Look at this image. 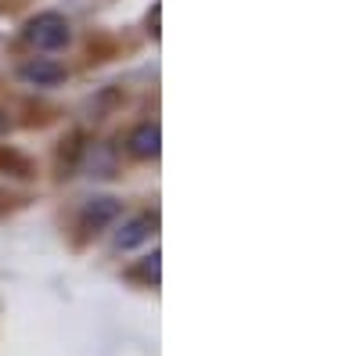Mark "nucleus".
<instances>
[{
	"instance_id": "nucleus-1",
	"label": "nucleus",
	"mask_w": 360,
	"mask_h": 356,
	"mask_svg": "<svg viewBox=\"0 0 360 356\" xmlns=\"http://www.w3.org/2000/svg\"><path fill=\"white\" fill-rule=\"evenodd\" d=\"M25 40L33 44L37 51H58V47H65L69 44V22L62 15H37L33 22L25 25Z\"/></svg>"
},
{
	"instance_id": "nucleus-2",
	"label": "nucleus",
	"mask_w": 360,
	"mask_h": 356,
	"mask_svg": "<svg viewBox=\"0 0 360 356\" xmlns=\"http://www.w3.org/2000/svg\"><path fill=\"white\" fill-rule=\"evenodd\" d=\"M152 234H155V216L141 213V216H134V220L123 223V230L115 234V245H119V249H137V245H144Z\"/></svg>"
},
{
	"instance_id": "nucleus-3",
	"label": "nucleus",
	"mask_w": 360,
	"mask_h": 356,
	"mask_svg": "<svg viewBox=\"0 0 360 356\" xmlns=\"http://www.w3.org/2000/svg\"><path fill=\"white\" fill-rule=\"evenodd\" d=\"M22 79L25 83H37V86H58V83L65 79V69L47 62V58H37V62L22 65Z\"/></svg>"
},
{
	"instance_id": "nucleus-4",
	"label": "nucleus",
	"mask_w": 360,
	"mask_h": 356,
	"mask_svg": "<svg viewBox=\"0 0 360 356\" xmlns=\"http://www.w3.org/2000/svg\"><path fill=\"white\" fill-rule=\"evenodd\" d=\"M119 216V202L115 198H90L86 202V209H83V223L86 227H105V223H112Z\"/></svg>"
},
{
	"instance_id": "nucleus-5",
	"label": "nucleus",
	"mask_w": 360,
	"mask_h": 356,
	"mask_svg": "<svg viewBox=\"0 0 360 356\" xmlns=\"http://www.w3.org/2000/svg\"><path fill=\"white\" fill-rule=\"evenodd\" d=\"M130 152L134 155H141V159H152V155H159V126H152V123H144V126H137L134 133H130Z\"/></svg>"
},
{
	"instance_id": "nucleus-6",
	"label": "nucleus",
	"mask_w": 360,
	"mask_h": 356,
	"mask_svg": "<svg viewBox=\"0 0 360 356\" xmlns=\"http://www.w3.org/2000/svg\"><path fill=\"white\" fill-rule=\"evenodd\" d=\"M0 130H4V119H0Z\"/></svg>"
}]
</instances>
